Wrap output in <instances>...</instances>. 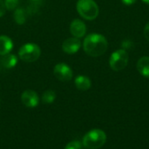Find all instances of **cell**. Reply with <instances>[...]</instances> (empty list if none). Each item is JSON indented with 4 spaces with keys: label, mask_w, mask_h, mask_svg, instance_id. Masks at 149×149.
Listing matches in <instances>:
<instances>
[{
    "label": "cell",
    "mask_w": 149,
    "mask_h": 149,
    "mask_svg": "<svg viewBox=\"0 0 149 149\" xmlns=\"http://www.w3.org/2000/svg\"><path fill=\"white\" fill-rule=\"evenodd\" d=\"M83 47L88 55L92 57H99L107 52L108 42L103 35L92 33L85 38Z\"/></svg>",
    "instance_id": "cell-1"
},
{
    "label": "cell",
    "mask_w": 149,
    "mask_h": 149,
    "mask_svg": "<svg viewBox=\"0 0 149 149\" xmlns=\"http://www.w3.org/2000/svg\"><path fill=\"white\" fill-rule=\"evenodd\" d=\"M107 141V135L100 129H93L88 132L83 138V145L89 149L101 148Z\"/></svg>",
    "instance_id": "cell-2"
},
{
    "label": "cell",
    "mask_w": 149,
    "mask_h": 149,
    "mask_svg": "<svg viewBox=\"0 0 149 149\" xmlns=\"http://www.w3.org/2000/svg\"><path fill=\"white\" fill-rule=\"evenodd\" d=\"M77 11L86 20H93L99 15V6L93 0H78Z\"/></svg>",
    "instance_id": "cell-3"
},
{
    "label": "cell",
    "mask_w": 149,
    "mask_h": 149,
    "mask_svg": "<svg viewBox=\"0 0 149 149\" xmlns=\"http://www.w3.org/2000/svg\"><path fill=\"white\" fill-rule=\"evenodd\" d=\"M41 54L40 47L33 43H27L22 46L18 51L19 58L25 62H33L37 61Z\"/></svg>",
    "instance_id": "cell-4"
},
{
    "label": "cell",
    "mask_w": 149,
    "mask_h": 149,
    "mask_svg": "<svg viewBox=\"0 0 149 149\" xmlns=\"http://www.w3.org/2000/svg\"><path fill=\"white\" fill-rule=\"evenodd\" d=\"M128 60L127 52L124 49H118L111 54L109 64L113 71H120L127 66Z\"/></svg>",
    "instance_id": "cell-5"
},
{
    "label": "cell",
    "mask_w": 149,
    "mask_h": 149,
    "mask_svg": "<svg viewBox=\"0 0 149 149\" xmlns=\"http://www.w3.org/2000/svg\"><path fill=\"white\" fill-rule=\"evenodd\" d=\"M55 77L62 82H68L72 78V68L65 63H58L53 68Z\"/></svg>",
    "instance_id": "cell-6"
},
{
    "label": "cell",
    "mask_w": 149,
    "mask_h": 149,
    "mask_svg": "<svg viewBox=\"0 0 149 149\" xmlns=\"http://www.w3.org/2000/svg\"><path fill=\"white\" fill-rule=\"evenodd\" d=\"M21 101L26 107L34 108L38 105L39 97L35 91L31 90H27L23 92L21 96Z\"/></svg>",
    "instance_id": "cell-7"
},
{
    "label": "cell",
    "mask_w": 149,
    "mask_h": 149,
    "mask_svg": "<svg viewBox=\"0 0 149 149\" xmlns=\"http://www.w3.org/2000/svg\"><path fill=\"white\" fill-rule=\"evenodd\" d=\"M81 47V42L79 38H68L62 44V49L65 53L72 54L77 53Z\"/></svg>",
    "instance_id": "cell-8"
},
{
    "label": "cell",
    "mask_w": 149,
    "mask_h": 149,
    "mask_svg": "<svg viewBox=\"0 0 149 149\" xmlns=\"http://www.w3.org/2000/svg\"><path fill=\"white\" fill-rule=\"evenodd\" d=\"M70 32L76 38H82L86 32V26L80 19H74L70 25Z\"/></svg>",
    "instance_id": "cell-9"
},
{
    "label": "cell",
    "mask_w": 149,
    "mask_h": 149,
    "mask_svg": "<svg viewBox=\"0 0 149 149\" xmlns=\"http://www.w3.org/2000/svg\"><path fill=\"white\" fill-rule=\"evenodd\" d=\"M17 58L14 54H7L0 57V69H10L16 66Z\"/></svg>",
    "instance_id": "cell-10"
},
{
    "label": "cell",
    "mask_w": 149,
    "mask_h": 149,
    "mask_svg": "<svg viewBox=\"0 0 149 149\" xmlns=\"http://www.w3.org/2000/svg\"><path fill=\"white\" fill-rule=\"evenodd\" d=\"M12 48H13L12 40L5 35H1L0 36V55L10 54Z\"/></svg>",
    "instance_id": "cell-11"
},
{
    "label": "cell",
    "mask_w": 149,
    "mask_h": 149,
    "mask_svg": "<svg viewBox=\"0 0 149 149\" xmlns=\"http://www.w3.org/2000/svg\"><path fill=\"white\" fill-rule=\"evenodd\" d=\"M137 70L139 73L149 78V57L148 56H143L139 59L137 65H136Z\"/></svg>",
    "instance_id": "cell-12"
},
{
    "label": "cell",
    "mask_w": 149,
    "mask_h": 149,
    "mask_svg": "<svg viewBox=\"0 0 149 149\" xmlns=\"http://www.w3.org/2000/svg\"><path fill=\"white\" fill-rule=\"evenodd\" d=\"M74 83H75L76 88L79 90H82V91L89 90L91 88V85H92L91 80L86 76H77L74 80Z\"/></svg>",
    "instance_id": "cell-13"
},
{
    "label": "cell",
    "mask_w": 149,
    "mask_h": 149,
    "mask_svg": "<svg viewBox=\"0 0 149 149\" xmlns=\"http://www.w3.org/2000/svg\"><path fill=\"white\" fill-rule=\"evenodd\" d=\"M27 14L23 8H16L14 11V20L18 25H23L26 21Z\"/></svg>",
    "instance_id": "cell-14"
},
{
    "label": "cell",
    "mask_w": 149,
    "mask_h": 149,
    "mask_svg": "<svg viewBox=\"0 0 149 149\" xmlns=\"http://www.w3.org/2000/svg\"><path fill=\"white\" fill-rule=\"evenodd\" d=\"M56 98V93L52 90H48L46 91H45L43 93V96H42V101L44 102V104H52Z\"/></svg>",
    "instance_id": "cell-15"
},
{
    "label": "cell",
    "mask_w": 149,
    "mask_h": 149,
    "mask_svg": "<svg viewBox=\"0 0 149 149\" xmlns=\"http://www.w3.org/2000/svg\"><path fill=\"white\" fill-rule=\"evenodd\" d=\"M18 0H4V5L7 10H14L17 7Z\"/></svg>",
    "instance_id": "cell-16"
},
{
    "label": "cell",
    "mask_w": 149,
    "mask_h": 149,
    "mask_svg": "<svg viewBox=\"0 0 149 149\" xmlns=\"http://www.w3.org/2000/svg\"><path fill=\"white\" fill-rule=\"evenodd\" d=\"M81 143L78 141H71L69 142L66 146L65 149H81Z\"/></svg>",
    "instance_id": "cell-17"
},
{
    "label": "cell",
    "mask_w": 149,
    "mask_h": 149,
    "mask_svg": "<svg viewBox=\"0 0 149 149\" xmlns=\"http://www.w3.org/2000/svg\"><path fill=\"white\" fill-rule=\"evenodd\" d=\"M5 10H6V8H5L4 3L2 0H0V18L2 16H3V14L5 13Z\"/></svg>",
    "instance_id": "cell-18"
},
{
    "label": "cell",
    "mask_w": 149,
    "mask_h": 149,
    "mask_svg": "<svg viewBox=\"0 0 149 149\" xmlns=\"http://www.w3.org/2000/svg\"><path fill=\"white\" fill-rule=\"evenodd\" d=\"M144 36L149 41V22H148V24L146 25V26L144 28Z\"/></svg>",
    "instance_id": "cell-19"
},
{
    "label": "cell",
    "mask_w": 149,
    "mask_h": 149,
    "mask_svg": "<svg viewBox=\"0 0 149 149\" xmlns=\"http://www.w3.org/2000/svg\"><path fill=\"white\" fill-rule=\"evenodd\" d=\"M121 1L127 5H131V4H134L137 0H121Z\"/></svg>",
    "instance_id": "cell-20"
},
{
    "label": "cell",
    "mask_w": 149,
    "mask_h": 149,
    "mask_svg": "<svg viewBox=\"0 0 149 149\" xmlns=\"http://www.w3.org/2000/svg\"><path fill=\"white\" fill-rule=\"evenodd\" d=\"M144 3H146V4H149V0H142Z\"/></svg>",
    "instance_id": "cell-21"
},
{
    "label": "cell",
    "mask_w": 149,
    "mask_h": 149,
    "mask_svg": "<svg viewBox=\"0 0 149 149\" xmlns=\"http://www.w3.org/2000/svg\"><path fill=\"white\" fill-rule=\"evenodd\" d=\"M32 1H38V0H32Z\"/></svg>",
    "instance_id": "cell-22"
}]
</instances>
